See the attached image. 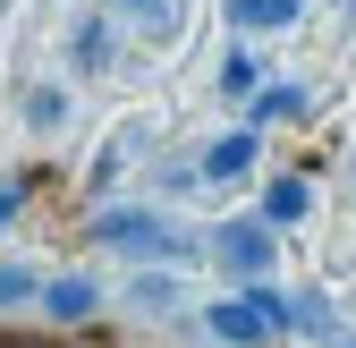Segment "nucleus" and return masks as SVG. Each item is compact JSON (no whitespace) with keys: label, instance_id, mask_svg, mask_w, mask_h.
Masks as SVG:
<instances>
[{"label":"nucleus","instance_id":"13","mask_svg":"<svg viewBox=\"0 0 356 348\" xmlns=\"http://www.w3.org/2000/svg\"><path fill=\"white\" fill-rule=\"evenodd\" d=\"M26 196H34V170H9V179H0V230L26 212Z\"/></svg>","mask_w":356,"mask_h":348},{"label":"nucleus","instance_id":"8","mask_svg":"<svg viewBox=\"0 0 356 348\" xmlns=\"http://www.w3.org/2000/svg\"><path fill=\"white\" fill-rule=\"evenodd\" d=\"M229 17H238V26H297L305 0H229Z\"/></svg>","mask_w":356,"mask_h":348},{"label":"nucleus","instance_id":"18","mask_svg":"<svg viewBox=\"0 0 356 348\" xmlns=\"http://www.w3.org/2000/svg\"><path fill=\"white\" fill-rule=\"evenodd\" d=\"M0 348H17V340H0Z\"/></svg>","mask_w":356,"mask_h":348},{"label":"nucleus","instance_id":"1","mask_svg":"<svg viewBox=\"0 0 356 348\" xmlns=\"http://www.w3.org/2000/svg\"><path fill=\"white\" fill-rule=\"evenodd\" d=\"M204 323H212V340H229V348H254V340H272V331H289V297L254 280L246 297H220V306H212Z\"/></svg>","mask_w":356,"mask_h":348},{"label":"nucleus","instance_id":"6","mask_svg":"<svg viewBox=\"0 0 356 348\" xmlns=\"http://www.w3.org/2000/svg\"><path fill=\"white\" fill-rule=\"evenodd\" d=\"M305 204H314V196H305V179H272V196H263V221L289 230V221H305Z\"/></svg>","mask_w":356,"mask_h":348},{"label":"nucleus","instance_id":"2","mask_svg":"<svg viewBox=\"0 0 356 348\" xmlns=\"http://www.w3.org/2000/svg\"><path fill=\"white\" fill-rule=\"evenodd\" d=\"M212 255H220L238 280H263V272H272V221H263V212L220 221V230H212Z\"/></svg>","mask_w":356,"mask_h":348},{"label":"nucleus","instance_id":"15","mask_svg":"<svg viewBox=\"0 0 356 348\" xmlns=\"http://www.w3.org/2000/svg\"><path fill=\"white\" fill-rule=\"evenodd\" d=\"M220 94H254V60H246V52L220 60Z\"/></svg>","mask_w":356,"mask_h":348},{"label":"nucleus","instance_id":"16","mask_svg":"<svg viewBox=\"0 0 356 348\" xmlns=\"http://www.w3.org/2000/svg\"><path fill=\"white\" fill-rule=\"evenodd\" d=\"M119 9H145L153 26H170V0H119Z\"/></svg>","mask_w":356,"mask_h":348},{"label":"nucleus","instance_id":"9","mask_svg":"<svg viewBox=\"0 0 356 348\" xmlns=\"http://www.w3.org/2000/svg\"><path fill=\"white\" fill-rule=\"evenodd\" d=\"M289 331H305V340H331V331H339L331 297H289Z\"/></svg>","mask_w":356,"mask_h":348},{"label":"nucleus","instance_id":"14","mask_svg":"<svg viewBox=\"0 0 356 348\" xmlns=\"http://www.w3.org/2000/svg\"><path fill=\"white\" fill-rule=\"evenodd\" d=\"M26 297H42V289H34V272H26V264H0V315L26 306Z\"/></svg>","mask_w":356,"mask_h":348},{"label":"nucleus","instance_id":"5","mask_svg":"<svg viewBox=\"0 0 356 348\" xmlns=\"http://www.w3.org/2000/svg\"><path fill=\"white\" fill-rule=\"evenodd\" d=\"M246 170H254V127H238V136L204 145V179H246Z\"/></svg>","mask_w":356,"mask_h":348},{"label":"nucleus","instance_id":"3","mask_svg":"<svg viewBox=\"0 0 356 348\" xmlns=\"http://www.w3.org/2000/svg\"><path fill=\"white\" fill-rule=\"evenodd\" d=\"M94 246H127V255H187V238H178L161 212H102V221H94Z\"/></svg>","mask_w":356,"mask_h":348},{"label":"nucleus","instance_id":"11","mask_svg":"<svg viewBox=\"0 0 356 348\" xmlns=\"http://www.w3.org/2000/svg\"><path fill=\"white\" fill-rule=\"evenodd\" d=\"M127 297H136L145 315H170V306H178V280H170V272H145V280H127Z\"/></svg>","mask_w":356,"mask_h":348},{"label":"nucleus","instance_id":"7","mask_svg":"<svg viewBox=\"0 0 356 348\" xmlns=\"http://www.w3.org/2000/svg\"><path fill=\"white\" fill-rule=\"evenodd\" d=\"M68 60H76L85 77L111 68V26H102V17H85V26H76V42H68Z\"/></svg>","mask_w":356,"mask_h":348},{"label":"nucleus","instance_id":"12","mask_svg":"<svg viewBox=\"0 0 356 348\" xmlns=\"http://www.w3.org/2000/svg\"><path fill=\"white\" fill-rule=\"evenodd\" d=\"M26 119L34 127H60L68 119V94H60V85H34V94H26Z\"/></svg>","mask_w":356,"mask_h":348},{"label":"nucleus","instance_id":"17","mask_svg":"<svg viewBox=\"0 0 356 348\" xmlns=\"http://www.w3.org/2000/svg\"><path fill=\"white\" fill-rule=\"evenodd\" d=\"M331 348H356V340H339V331H331Z\"/></svg>","mask_w":356,"mask_h":348},{"label":"nucleus","instance_id":"10","mask_svg":"<svg viewBox=\"0 0 356 348\" xmlns=\"http://www.w3.org/2000/svg\"><path fill=\"white\" fill-rule=\"evenodd\" d=\"M305 111V94H297V85H263V94H254V111H246V127H272V119H297Z\"/></svg>","mask_w":356,"mask_h":348},{"label":"nucleus","instance_id":"4","mask_svg":"<svg viewBox=\"0 0 356 348\" xmlns=\"http://www.w3.org/2000/svg\"><path fill=\"white\" fill-rule=\"evenodd\" d=\"M94 306H102L94 280H51V289H42V315H51V323H85Z\"/></svg>","mask_w":356,"mask_h":348}]
</instances>
